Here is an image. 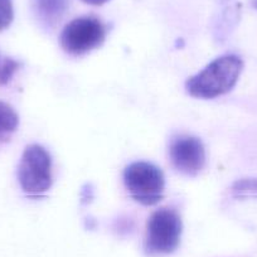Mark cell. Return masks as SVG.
<instances>
[{"label": "cell", "instance_id": "obj_13", "mask_svg": "<svg viewBox=\"0 0 257 257\" xmlns=\"http://www.w3.org/2000/svg\"><path fill=\"white\" fill-rule=\"evenodd\" d=\"M251 3H252V7H253L254 9H257V0H252Z\"/></svg>", "mask_w": 257, "mask_h": 257}, {"label": "cell", "instance_id": "obj_1", "mask_svg": "<svg viewBox=\"0 0 257 257\" xmlns=\"http://www.w3.org/2000/svg\"><path fill=\"white\" fill-rule=\"evenodd\" d=\"M243 61L236 54H226L216 58L206 68L192 76L185 82V90L192 97L216 98L229 92L238 81Z\"/></svg>", "mask_w": 257, "mask_h": 257}, {"label": "cell", "instance_id": "obj_8", "mask_svg": "<svg viewBox=\"0 0 257 257\" xmlns=\"http://www.w3.org/2000/svg\"><path fill=\"white\" fill-rule=\"evenodd\" d=\"M19 126V116L9 103L0 101V143L9 140Z\"/></svg>", "mask_w": 257, "mask_h": 257}, {"label": "cell", "instance_id": "obj_3", "mask_svg": "<svg viewBox=\"0 0 257 257\" xmlns=\"http://www.w3.org/2000/svg\"><path fill=\"white\" fill-rule=\"evenodd\" d=\"M123 183L130 197L143 206H154L164 196V174L152 163L137 162L126 167Z\"/></svg>", "mask_w": 257, "mask_h": 257}, {"label": "cell", "instance_id": "obj_2", "mask_svg": "<svg viewBox=\"0 0 257 257\" xmlns=\"http://www.w3.org/2000/svg\"><path fill=\"white\" fill-rule=\"evenodd\" d=\"M18 182L28 197L38 198L52 187L51 154L38 144L24 149L18 165Z\"/></svg>", "mask_w": 257, "mask_h": 257}, {"label": "cell", "instance_id": "obj_4", "mask_svg": "<svg viewBox=\"0 0 257 257\" xmlns=\"http://www.w3.org/2000/svg\"><path fill=\"white\" fill-rule=\"evenodd\" d=\"M183 223L179 213L172 208H160L147 223L145 251L148 254H169L178 248Z\"/></svg>", "mask_w": 257, "mask_h": 257}, {"label": "cell", "instance_id": "obj_5", "mask_svg": "<svg viewBox=\"0 0 257 257\" xmlns=\"http://www.w3.org/2000/svg\"><path fill=\"white\" fill-rule=\"evenodd\" d=\"M106 27L96 17H80L71 21L61 33V46L71 56H83L105 42Z\"/></svg>", "mask_w": 257, "mask_h": 257}, {"label": "cell", "instance_id": "obj_10", "mask_svg": "<svg viewBox=\"0 0 257 257\" xmlns=\"http://www.w3.org/2000/svg\"><path fill=\"white\" fill-rule=\"evenodd\" d=\"M14 19V8L12 0H0V32L9 28Z\"/></svg>", "mask_w": 257, "mask_h": 257}, {"label": "cell", "instance_id": "obj_7", "mask_svg": "<svg viewBox=\"0 0 257 257\" xmlns=\"http://www.w3.org/2000/svg\"><path fill=\"white\" fill-rule=\"evenodd\" d=\"M70 0H34V11L46 27H54L66 14Z\"/></svg>", "mask_w": 257, "mask_h": 257}, {"label": "cell", "instance_id": "obj_6", "mask_svg": "<svg viewBox=\"0 0 257 257\" xmlns=\"http://www.w3.org/2000/svg\"><path fill=\"white\" fill-rule=\"evenodd\" d=\"M169 155L173 165L189 177L198 174L206 164V149L198 138L179 135L170 142Z\"/></svg>", "mask_w": 257, "mask_h": 257}, {"label": "cell", "instance_id": "obj_12", "mask_svg": "<svg viewBox=\"0 0 257 257\" xmlns=\"http://www.w3.org/2000/svg\"><path fill=\"white\" fill-rule=\"evenodd\" d=\"M83 3L90 4V6H102V4L107 3L108 0H82Z\"/></svg>", "mask_w": 257, "mask_h": 257}, {"label": "cell", "instance_id": "obj_11", "mask_svg": "<svg viewBox=\"0 0 257 257\" xmlns=\"http://www.w3.org/2000/svg\"><path fill=\"white\" fill-rule=\"evenodd\" d=\"M19 70V62L13 58H6L0 67V85H7L13 78L14 73Z\"/></svg>", "mask_w": 257, "mask_h": 257}, {"label": "cell", "instance_id": "obj_9", "mask_svg": "<svg viewBox=\"0 0 257 257\" xmlns=\"http://www.w3.org/2000/svg\"><path fill=\"white\" fill-rule=\"evenodd\" d=\"M232 194L236 198H257V178L237 180L232 185Z\"/></svg>", "mask_w": 257, "mask_h": 257}]
</instances>
